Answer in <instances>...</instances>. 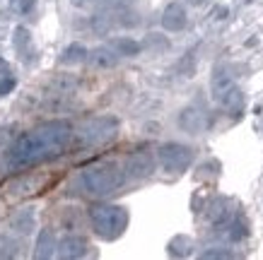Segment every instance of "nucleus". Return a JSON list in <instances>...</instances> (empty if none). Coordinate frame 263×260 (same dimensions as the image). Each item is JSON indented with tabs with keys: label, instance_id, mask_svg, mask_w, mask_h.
I'll use <instances>...</instances> for the list:
<instances>
[{
	"label": "nucleus",
	"instance_id": "nucleus-25",
	"mask_svg": "<svg viewBox=\"0 0 263 260\" xmlns=\"http://www.w3.org/2000/svg\"><path fill=\"white\" fill-rule=\"evenodd\" d=\"M75 3H80V0H75Z\"/></svg>",
	"mask_w": 263,
	"mask_h": 260
},
{
	"label": "nucleus",
	"instance_id": "nucleus-15",
	"mask_svg": "<svg viewBox=\"0 0 263 260\" xmlns=\"http://www.w3.org/2000/svg\"><path fill=\"white\" fill-rule=\"evenodd\" d=\"M10 227L15 229L17 234H32L34 227H36V214H34V207H22V210H17L15 217L10 219Z\"/></svg>",
	"mask_w": 263,
	"mask_h": 260
},
{
	"label": "nucleus",
	"instance_id": "nucleus-11",
	"mask_svg": "<svg viewBox=\"0 0 263 260\" xmlns=\"http://www.w3.org/2000/svg\"><path fill=\"white\" fill-rule=\"evenodd\" d=\"M12 44H15V51L17 55L22 58L24 63H34L36 58V48H34V41H32V34L27 27H15V36H12Z\"/></svg>",
	"mask_w": 263,
	"mask_h": 260
},
{
	"label": "nucleus",
	"instance_id": "nucleus-1",
	"mask_svg": "<svg viewBox=\"0 0 263 260\" xmlns=\"http://www.w3.org/2000/svg\"><path fill=\"white\" fill-rule=\"evenodd\" d=\"M72 137V126L68 121H46L29 130L27 135H20L8 150V166L12 171L32 169L36 164L51 162L61 157Z\"/></svg>",
	"mask_w": 263,
	"mask_h": 260
},
{
	"label": "nucleus",
	"instance_id": "nucleus-4",
	"mask_svg": "<svg viewBox=\"0 0 263 260\" xmlns=\"http://www.w3.org/2000/svg\"><path fill=\"white\" fill-rule=\"evenodd\" d=\"M210 92H213V99L217 104H222L224 109L230 111L232 116H239L241 109H244V94L237 87L234 77L224 68H217L210 77Z\"/></svg>",
	"mask_w": 263,
	"mask_h": 260
},
{
	"label": "nucleus",
	"instance_id": "nucleus-12",
	"mask_svg": "<svg viewBox=\"0 0 263 260\" xmlns=\"http://www.w3.org/2000/svg\"><path fill=\"white\" fill-rule=\"evenodd\" d=\"M87 248H89V244L82 236H65L63 241L58 244L56 255L63 260H78V258H85V255H87Z\"/></svg>",
	"mask_w": 263,
	"mask_h": 260
},
{
	"label": "nucleus",
	"instance_id": "nucleus-16",
	"mask_svg": "<svg viewBox=\"0 0 263 260\" xmlns=\"http://www.w3.org/2000/svg\"><path fill=\"white\" fill-rule=\"evenodd\" d=\"M87 55H89V51L82 44H70V46L63 51V55H61V63L63 65H78V63H82V61H87Z\"/></svg>",
	"mask_w": 263,
	"mask_h": 260
},
{
	"label": "nucleus",
	"instance_id": "nucleus-9",
	"mask_svg": "<svg viewBox=\"0 0 263 260\" xmlns=\"http://www.w3.org/2000/svg\"><path fill=\"white\" fill-rule=\"evenodd\" d=\"M179 128L186 130L191 135H198L208 128V116L205 111L198 109V106H186V109L179 111Z\"/></svg>",
	"mask_w": 263,
	"mask_h": 260
},
{
	"label": "nucleus",
	"instance_id": "nucleus-3",
	"mask_svg": "<svg viewBox=\"0 0 263 260\" xmlns=\"http://www.w3.org/2000/svg\"><path fill=\"white\" fill-rule=\"evenodd\" d=\"M89 222H92V229L95 234L104 241H114L119 238L128 227V212L126 207L121 205H95L89 207Z\"/></svg>",
	"mask_w": 263,
	"mask_h": 260
},
{
	"label": "nucleus",
	"instance_id": "nucleus-13",
	"mask_svg": "<svg viewBox=\"0 0 263 260\" xmlns=\"http://www.w3.org/2000/svg\"><path fill=\"white\" fill-rule=\"evenodd\" d=\"M119 58H121V53L114 46H99V48H95V51H89L87 63L92 65V68L104 70V68H116V65H119Z\"/></svg>",
	"mask_w": 263,
	"mask_h": 260
},
{
	"label": "nucleus",
	"instance_id": "nucleus-7",
	"mask_svg": "<svg viewBox=\"0 0 263 260\" xmlns=\"http://www.w3.org/2000/svg\"><path fill=\"white\" fill-rule=\"evenodd\" d=\"M119 130V121L114 116H99V118L87 121L80 130V137L85 145H102V142L111 140Z\"/></svg>",
	"mask_w": 263,
	"mask_h": 260
},
{
	"label": "nucleus",
	"instance_id": "nucleus-17",
	"mask_svg": "<svg viewBox=\"0 0 263 260\" xmlns=\"http://www.w3.org/2000/svg\"><path fill=\"white\" fill-rule=\"evenodd\" d=\"M111 46L119 51L121 55H128V58H133V55L140 53V44H138L136 39H128V36H119V39H114L111 41Z\"/></svg>",
	"mask_w": 263,
	"mask_h": 260
},
{
	"label": "nucleus",
	"instance_id": "nucleus-20",
	"mask_svg": "<svg viewBox=\"0 0 263 260\" xmlns=\"http://www.w3.org/2000/svg\"><path fill=\"white\" fill-rule=\"evenodd\" d=\"M12 89H15V79L10 77V75H5V79H0V96L10 94Z\"/></svg>",
	"mask_w": 263,
	"mask_h": 260
},
{
	"label": "nucleus",
	"instance_id": "nucleus-10",
	"mask_svg": "<svg viewBox=\"0 0 263 260\" xmlns=\"http://www.w3.org/2000/svg\"><path fill=\"white\" fill-rule=\"evenodd\" d=\"M162 27L167 29V32H181L186 22H189V15H186V8H183L181 3H169L167 8L162 10V17H160Z\"/></svg>",
	"mask_w": 263,
	"mask_h": 260
},
{
	"label": "nucleus",
	"instance_id": "nucleus-23",
	"mask_svg": "<svg viewBox=\"0 0 263 260\" xmlns=\"http://www.w3.org/2000/svg\"><path fill=\"white\" fill-rule=\"evenodd\" d=\"M3 70H5V72H10V65L5 63V61H0V72H3Z\"/></svg>",
	"mask_w": 263,
	"mask_h": 260
},
{
	"label": "nucleus",
	"instance_id": "nucleus-2",
	"mask_svg": "<svg viewBox=\"0 0 263 260\" xmlns=\"http://www.w3.org/2000/svg\"><path fill=\"white\" fill-rule=\"evenodd\" d=\"M123 181H126V169L116 164H97L82 171V186L89 195L97 197L116 193L123 186Z\"/></svg>",
	"mask_w": 263,
	"mask_h": 260
},
{
	"label": "nucleus",
	"instance_id": "nucleus-22",
	"mask_svg": "<svg viewBox=\"0 0 263 260\" xmlns=\"http://www.w3.org/2000/svg\"><path fill=\"white\" fill-rule=\"evenodd\" d=\"M213 17H215V19H224V17H227V8H215L213 10Z\"/></svg>",
	"mask_w": 263,
	"mask_h": 260
},
{
	"label": "nucleus",
	"instance_id": "nucleus-6",
	"mask_svg": "<svg viewBox=\"0 0 263 260\" xmlns=\"http://www.w3.org/2000/svg\"><path fill=\"white\" fill-rule=\"evenodd\" d=\"M133 24H138L136 12H130L126 5L104 8L92 17V29L97 34H106V32H111V29H116V27H133Z\"/></svg>",
	"mask_w": 263,
	"mask_h": 260
},
{
	"label": "nucleus",
	"instance_id": "nucleus-24",
	"mask_svg": "<svg viewBox=\"0 0 263 260\" xmlns=\"http://www.w3.org/2000/svg\"><path fill=\"white\" fill-rule=\"evenodd\" d=\"M189 3H191V5H203L205 0H189Z\"/></svg>",
	"mask_w": 263,
	"mask_h": 260
},
{
	"label": "nucleus",
	"instance_id": "nucleus-18",
	"mask_svg": "<svg viewBox=\"0 0 263 260\" xmlns=\"http://www.w3.org/2000/svg\"><path fill=\"white\" fill-rule=\"evenodd\" d=\"M193 248V241L189 236H176L169 241V255H176V258H186Z\"/></svg>",
	"mask_w": 263,
	"mask_h": 260
},
{
	"label": "nucleus",
	"instance_id": "nucleus-5",
	"mask_svg": "<svg viewBox=\"0 0 263 260\" xmlns=\"http://www.w3.org/2000/svg\"><path fill=\"white\" fill-rule=\"evenodd\" d=\"M193 150L189 145L181 142H164L160 150H157V162L162 164V169L169 173H181L193 164Z\"/></svg>",
	"mask_w": 263,
	"mask_h": 260
},
{
	"label": "nucleus",
	"instance_id": "nucleus-21",
	"mask_svg": "<svg viewBox=\"0 0 263 260\" xmlns=\"http://www.w3.org/2000/svg\"><path fill=\"white\" fill-rule=\"evenodd\" d=\"M12 8L17 12H29L34 8V0H12Z\"/></svg>",
	"mask_w": 263,
	"mask_h": 260
},
{
	"label": "nucleus",
	"instance_id": "nucleus-14",
	"mask_svg": "<svg viewBox=\"0 0 263 260\" xmlns=\"http://www.w3.org/2000/svg\"><path fill=\"white\" fill-rule=\"evenodd\" d=\"M58 251V241H56V234L51 229H41L39 238H36V248H34V258L36 260H46V258H53Z\"/></svg>",
	"mask_w": 263,
	"mask_h": 260
},
{
	"label": "nucleus",
	"instance_id": "nucleus-8",
	"mask_svg": "<svg viewBox=\"0 0 263 260\" xmlns=\"http://www.w3.org/2000/svg\"><path fill=\"white\" fill-rule=\"evenodd\" d=\"M123 169H126V176H130V178H147L155 171V157L150 152H133L126 159Z\"/></svg>",
	"mask_w": 263,
	"mask_h": 260
},
{
	"label": "nucleus",
	"instance_id": "nucleus-19",
	"mask_svg": "<svg viewBox=\"0 0 263 260\" xmlns=\"http://www.w3.org/2000/svg\"><path fill=\"white\" fill-rule=\"evenodd\" d=\"M203 260H227V258H234L230 251H222V248H208V251L200 253Z\"/></svg>",
	"mask_w": 263,
	"mask_h": 260
}]
</instances>
